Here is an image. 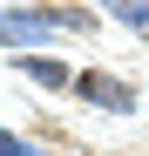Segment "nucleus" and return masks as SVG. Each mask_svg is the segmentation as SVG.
I'll use <instances>...</instances> for the list:
<instances>
[{
  "label": "nucleus",
  "mask_w": 149,
  "mask_h": 156,
  "mask_svg": "<svg viewBox=\"0 0 149 156\" xmlns=\"http://www.w3.org/2000/svg\"><path fill=\"white\" fill-rule=\"evenodd\" d=\"M74 95H81V102H95V109H109V115H136V88L122 82V75H102V68H81Z\"/></svg>",
  "instance_id": "nucleus-1"
},
{
  "label": "nucleus",
  "mask_w": 149,
  "mask_h": 156,
  "mask_svg": "<svg viewBox=\"0 0 149 156\" xmlns=\"http://www.w3.org/2000/svg\"><path fill=\"white\" fill-rule=\"evenodd\" d=\"M0 156H34V143H27V136H14V129H7V136H0Z\"/></svg>",
  "instance_id": "nucleus-3"
},
{
  "label": "nucleus",
  "mask_w": 149,
  "mask_h": 156,
  "mask_svg": "<svg viewBox=\"0 0 149 156\" xmlns=\"http://www.w3.org/2000/svg\"><path fill=\"white\" fill-rule=\"evenodd\" d=\"M122 20H129L136 34H149V0H136V7H122Z\"/></svg>",
  "instance_id": "nucleus-4"
},
{
  "label": "nucleus",
  "mask_w": 149,
  "mask_h": 156,
  "mask_svg": "<svg viewBox=\"0 0 149 156\" xmlns=\"http://www.w3.org/2000/svg\"><path fill=\"white\" fill-rule=\"evenodd\" d=\"M14 68L27 75L34 88H47V95H54V88H74V82H81V75H74L68 61H54V55H14Z\"/></svg>",
  "instance_id": "nucleus-2"
},
{
  "label": "nucleus",
  "mask_w": 149,
  "mask_h": 156,
  "mask_svg": "<svg viewBox=\"0 0 149 156\" xmlns=\"http://www.w3.org/2000/svg\"><path fill=\"white\" fill-rule=\"evenodd\" d=\"M81 7H109V14H122V7H136V0H81Z\"/></svg>",
  "instance_id": "nucleus-5"
}]
</instances>
